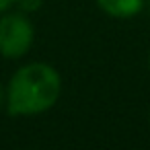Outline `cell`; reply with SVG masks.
Masks as SVG:
<instances>
[{"label":"cell","mask_w":150,"mask_h":150,"mask_svg":"<svg viewBox=\"0 0 150 150\" xmlns=\"http://www.w3.org/2000/svg\"><path fill=\"white\" fill-rule=\"evenodd\" d=\"M62 80L56 68L33 62L17 70L6 91V105L13 115H37L56 105Z\"/></svg>","instance_id":"1"},{"label":"cell","mask_w":150,"mask_h":150,"mask_svg":"<svg viewBox=\"0 0 150 150\" xmlns=\"http://www.w3.org/2000/svg\"><path fill=\"white\" fill-rule=\"evenodd\" d=\"M33 25L21 13L0 19V54L4 58H21L33 45Z\"/></svg>","instance_id":"2"},{"label":"cell","mask_w":150,"mask_h":150,"mask_svg":"<svg viewBox=\"0 0 150 150\" xmlns=\"http://www.w3.org/2000/svg\"><path fill=\"white\" fill-rule=\"evenodd\" d=\"M97 4L111 17L129 19L142 11L144 0H97Z\"/></svg>","instance_id":"3"},{"label":"cell","mask_w":150,"mask_h":150,"mask_svg":"<svg viewBox=\"0 0 150 150\" xmlns=\"http://www.w3.org/2000/svg\"><path fill=\"white\" fill-rule=\"evenodd\" d=\"M17 2H19L21 11H25V13H33L41 6V0H17Z\"/></svg>","instance_id":"4"},{"label":"cell","mask_w":150,"mask_h":150,"mask_svg":"<svg viewBox=\"0 0 150 150\" xmlns=\"http://www.w3.org/2000/svg\"><path fill=\"white\" fill-rule=\"evenodd\" d=\"M13 2H15V0H0V13H4Z\"/></svg>","instance_id":"5"},{"label":"cell","mask_w":150,"mask_h":150,"mask_svg":"<svg viewBox=\"0 0 150 150\" xmlns=\"http://www.w3.org/2000/svg\"><path fill=\"white\" fill-rule=\"evenodd\" d=\"M2 97H4V91H2V84H0V103H2Z\"/></svg>","instance_id":"6"},{"label":"cell","mask_w":150,"mask_h":150,"mask_svg":"<svg viewBox=\"0 0 150 150\" xmlns=\"http://www.w3.org/2000/svg\"><path fill=\"white\" fill-rule=\"evenodd\" d=\"M148 68H150V58H148Z\"/></svg>","instance_id":"7"}]
</instances>
